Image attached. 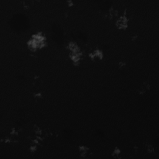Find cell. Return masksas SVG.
<instances>
[{
  "label": "cell",
  "instance_id": "1",
  "mask_svg": "<svg viewBox=\"0 0 159 159\" xmlns=\"http://www.w3.org/2000/svg\"><path fill=\"white\" fill-rule=\"evenodd\" d=\"M116 25L119 29H125L127 25V19L126 16H121L116 21Z\"/></svg>",
  "mask_w": 159,
  "mask_h": 159
}]
</instances>
